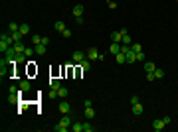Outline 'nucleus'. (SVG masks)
<instances>
[{
  "label": "nucleus",
  "instance_id": "30",
  "mask_svg": "<svg viewBox=\"0 0 178 132\" xmlns=\"http://www.w3.org/2000/svg\"><path fill=\"white\" fill-rule=\"evenodd\" d=\"M155 71H150V73H146V81H155Z\"/></svg>",
  "mask_w": 178,
  "mask_h": 132
},
{
  "label": "nucleus",
  "instance_id": "3",
  "mask_svg": "<svg viewBox=\"0 0 178 132\" xmlns=\"http://www.w3.org/2000/svg\"><path fill=\"white\" fill-rule=\"evenodd\" d=\"M164 126H166V124H164V120H162V118H155V120H152V130L160 132Z\"/></svg>",
  "mask_w": 178,
  "mask_h": 132
},
{
  "label": "nucleus",
  "instance_id": "17",
  "mask_svg": "<svg viewBox=\"0 0 178 132\" xmlns=\"http://www.w3.org/2000/svg\"><path fill=\"white\" fill-rule=\"evenodd\" d=\"M8 32H10V34H14V32H20V26H18L16 22H10V24H8Z\"/></svg>",
  "mask_w": 178,
  "mask_h": 132
},
{
  "label": "nucleus",
  "instance_id": "29",
  "mask_svg": "<svg viewBox=\"0 0 178 132\" xmlns=\"http://www.w3.org/2000/svg\"><path fill=\"white\" fill-rule=\"evenodd\" d=\"M12 38H14V42H20V38H22V34L20 32H14V34H10Z\"/></svg>",
  "mask_w": 178,
  "mask_h": 132
},
{
  "label": "nucleus",
  "instance_id": "7",
  "mask_svg": "<svg viewBox=\"0 0 178 132\" xmlns=\"http://www.w3.org/2000/svg\"><path fill=\"white\" fill-rule=\"evenodd\" d=\"M111 40L115 42V44H121V40H123V34H121V30H119V32H111Z\"/></svg>",
  "mask_w": 178,
  "mask_h": 132
},
{
  "label": "nucleus",
  "instance_id": "16",
  "mask_svg": "<svg viewBox=\"0 0 178 132\" xmlns=\"http://www.w3.org/2000/svg\"><path fill=\"white\" fill-rule=\"evenodd\" d=\"M46 47H48V45H44V44H38L36 47H34V49H36V53H38V55H44V53H46Z\"/></svg>",
  "mask_w": 178,
  "mask_h": 132
},
{
  "label": "nucleus",
  "instance_id": "12",
  "mask_svg": "<svg viewBox=\"0 0 178 132\" xmlns=\"http://www.w3.org/2000/svg\"><path fill=\"white\" fill-rule=\"evenodd\" d=\"M61 87V81H59V79H50V89H59Z\"/></svg>",
  "mask_w": 178,
  "mask_h": 132
},
{
  "label": "nucleus",
  "instance_id": "26",
  "mask_svg": "<svg viewBox=\"0 0 178 132\" xmlns=\"http://www.w3.org/2000/svg\"><path fill=\"white\" fill-rule=\"evenodd\" d=\"M32 42H34V45L42 44V36H38V34H34V36H32Z\"/></svg>",
  "mask_w": 178,
  "mask_h": 132
},
{
  "label": "nucleus",
  "instance_id": "36",
  "mask_svg": "<svg viewBox=\"0 0 178 132\" xmlns=\"http://www.w3.org/2000/svg\"><path fill=\"white\" fill-rule=\"evenodd\" d=\"M75 22H77L79 26H81V24H83V16H77V18H75Z\"/></svg>",
  "mask_w": 178,
  "mask_h": 132
},
{
  "label": "nucleus",
  "instance_id": "15",
  "mask_svg": "<svg viewBox=\"0 0 178 132\" xmlns=\"http://www.w3.org/2000/svg\"><path fill=\"white\" fill-rule=\"evenodd\" d=\"M83 114H85L87 118H93V116H95V110H93V107H85V110H83Z\"/></svg>",
  "mask_w": 178,
  "mask_h": 132
},
{
  "label": "nucleus",
  "instance_id": "18",
  "mask_svg": "<svg viewBox=\"0 0 178 132\" xmlns=\"http://www.w3.org/2000/svg\"><path fill=\"white\" fill-rule=\"evenodd\" d=\"M71 130L73 132H81L83 130V122H73V124H71Z\"/></svg>",
  "mask_w": 178,
  "mask_h": 132
},
{
  "label": "nucleus",
  "instance_id": "27",
  "mask_svg": "<svg viewBox=\"0 0 178 132\" xmlns=\"http://www.w3.org/2000/svg\"><path fill=\"white\" fill-rule=\"evenodd\" d=\"M155 77H156V79H162V77H164V71L156 67V69H155Z\"/></svg>",
  "mask_w": 178,
  "mask_h": 132
},
{
  "label": "nucleus",
  "instance_id": "14",
  "mask_svg": "<svg viewBox=\"0 0 178 132\" xmlns=\"http://www.w3.org/2000/svg\"><path fill=\"white\" fill-rule=\"evenodd\" d=\"M115 61H117V63H127V55L123 53V51H121V53H117V55H115Z\"/></svg>",
  "mask_w": 178,
  "mask_h": 132
},
{
  "label": "nucleus",
  "instance_id": "8",
  "mask_svg": "<svg viewBox=\"0 0 178 132\" xmlns=\"http://www.w3.org/2000/svg\"><path fill=\"white\" fill-rule=\"evenodd\" d=\"M109 53H113V55L121 53V44H115V42H113V44H111V47H109Z\"/></svg>",
  "mask_w": 178,
  "mask_h": 132
},
{
  "label": "nucleus",
  "instance_id": "33",
  "mask_svg": "<svg viewBox=\"0 0 178 132\" xmlns=\"http://www.w3.org/2000/svg\"><path fill=\"white\" fill-rule=\"evenodd\" d=\"M61 36H63V38H71V32H69V30H67V28H66V30L61 32Z\"/></svg>",
  "mask_w": 178,
  "mask_h": 132
},
{
  "label": "nucleus",
  "instance_id": "32",
  "mask_svg": "<svg viewBox=\"0 0 178 132\" xmlns=\"http://www.w3.org/2000/svg\"><path fill=\"white\" fill-rule=\"evenodd\" d=\"M137 61H145V53H143V51L137 53Z\"/></svg>",
  "mask_w": 178,
  "mask_h": 132
},
{
  "label": "nucleus",
  "instance_id": "4",
  "mask_svg": "<svg viewBox=\"0 0 178 132\" xmlns=\"http://www.w3.org/2000/svg\"><path fill=\"white\" fill-rule=\"evenodd\" d=\"M59 112H61V114H69V112H71V107H69L67 101H61V103H59Z\"/></svg>",
  "mask_w": 178,
  "mask_h": 132
},
{
  "label": "nucleus",
  "instance_id": "22",
  "mask_svg": "<svg viewBox=\"0 0 178 132\" xmlns=\"http://www.w3.org/2000/svg\"><path fill=\"white\" fill-rule=\"evenodd\" d=\"M155 69H156L155 63H150V61H146V63H145V71H146V73H150V71H155Z\"/></svg>",
  "mask_w": 178,
  "mask_h": 132
},
{
  "label": "nucleus",
  "instance_id": "24",
  "mask_svg": "<svg viewBox=\"0 0 178 132\" xmlns=\"http://www.w3.org/2000/svg\"><path fill=\"white\" fill-rule=\"evenodd\" d=\"M57 97L66 99V97H67V89H66V87H59V89H57Z\"/></svg>",
  "mask_w": 178,
  "mask_h": 132
},
{
  "label": "nucleus",
  "instance_id": "13",
  "mask_svg": "<svg viewBox=\"0 0 178 132\" xmlns=\"http://www.w3.org/2000/svg\"><path fill=\"white\" fill-rule=\"evenodd\" d=\"M54 28H56V32H59V34H61L63 30H66V24L61 22V20H57V22L54 24Z\"/></svg>",
  "mask_w": 178,
  "mask_h": 132
},
{
  "label": "nucleus",
  "instance_id": "1",
  "mask_svg": "<svg viewBox=\"0 0 178 132\" xmlns=\"http://www.w3.org/2000/svg\"><path fill=\"white\" fill-rule=\"evenodd\" d=\"M85 55H87L89 61H97V59H99V51H97V47H89Z\"/></svg>",
  "mask_w": 178,
  "mask_h": 132
},
{
  "label": "nucleus",
  "instance_id": "35",
  "mask_svg": "<svg viewBox=\"0 0 178 132\" xmlns=\"http://www.w3.org/2000/svg\"><path fill=\"white\" fill-rule=\"evenodd\" d=\"M162 120H164V124H170V120H172V118L166 114V116H162Z\"/></svg>",
  "mask_w": 178,
  "mask_h": 132
},
{
  "label": "nucleus",
  "instance_id": "19",
  "mask_svg": "<svg viewBox=\"0 0 178 132\" xmlns=\"http://www.w3.org/2000/svg\"><path fill=\"white\" fill-rule=\"evenodd\" d=\"M20 34H22V36H28V34H30V26H28V24H20Z\"/></svg>",
  "mask_w": 178,
  "mask_h": 132
},
{
  "label": "nucleus",
  "instance_id": "31",
  "mask_svg": "<svg viewBox=\"0 0 178 132\" xmlns=\"http://www.w3.org/2000/svg\"><path fill=\"white\" fill-rule=\"evenodd\" d=\"M34 51H36V49H32V47H26V51H24V53L28 55V57H32V55H34Z\"/></svg>",
  "mask_w": 178,
  "mask_h": 132
},
{
  "label": "nucleus",
  "instance_id": "28",
  "mask_svg": "<svg viewBox=\"0 0 178 132\" xmlns=\"http://www.w3.org/2000/svg\"><path fill=\"white\" fill-rule=\"evenodd\" d=\"M131 49H133L135 53H139V51H143V45H141V44H133V45H131Z\"/></svg>",
  "mask_w": 178,
  "mask_h": 132
},
{
  "label": "nucleus",
  "instance_id": "20",
  "mask_svg": "<svg viewBox=\"0 0 178 132\" xmlns=\"http://www.w3.org/2000/svg\"><path fill=\"white\" fill-rule=\"evenodd\" d=\"M67 128H69V126H66V124H61V122H57L56 126H54V130H56V132H66Z\"/></svg>",
  "mask_w": 178,
  "mask_h": 132
},
{
  "label": "nucleus",
  "instance_id": "9",
  "mask_svg": "<svg viewBox=\"0 0 178 132\" xmlns=\"http://www.w3.org/2000/svg\"><path fill=\"white\" fill-rule=\"evenodd\" d=\"M79 67H81V71H83V73H87L89 69H91V61H89V59H83V61L79 63Z\"/></svg>",
  "mask_w": 178,
  "mask_h": 132
},
{
  "label": "nucleus",
  "instance_id": "2",
  "mask_svg": "<svg viewBox=\"0 0 178 132\" xmlns=\"http://www.w3.org/2000/svg\"><path fill=\"white\" fill-rule=\"evenodd\" d=\"M71 59H73V61H75V63H81V61H83V59H87V55L83 53V51H79V49H75V51H73V53H71Z\"/></svg>",
  "mask_w": 178,
  "mask_h": 132
},
{
  "label": "nucleus",
  "instance_id": "34",
  "mask_svg": "<svg viewBox=\"0 0 178 132\" xmlns=\"http://www.w3.org/2000/svg\"><path fill=\"white\" fill-rule=\"evenodd\" d=\"M135 103H141V101H139V97H137V95H133V97H131V105H135Z\"/></svg>",
  "mask_w": 178,
  "mask_h": 132
},
{
  "label": "nucleus",
  "instance_id": "10",
  "mask_svg": "<svg viewBox=\"0 0 178 132\" xmlns=\"http://www.w3.org/2000/svg\"><path fill=\"white\" fill-rule=\"evenodd\" d=\"M73 16L77 18V16H83V4H75L73 6Z\"/></svg>",
  "mask_w": 178,
  "mask_h": 132
},
{
  "label": "nucleus",
  "instance_id": "6",
  "mask_svg": "<svg viewBox=\"0 0 178 132\" xmlns=\"http://www.w3.org/2000/svg\"><path fill=\"white\" fill-rule=\"evenodd\" d=\"M32 89V83L28 81V79H24V81H20V91H24V93H28Z\"/></svg>",
  "mask_w": 178,
  "mask_h": 132
},
{
  "label": "nucleus",
  "instance_id": "5",
  "mask_svg": "<svg viewBox=\"0 0 178 132\" xmlns=\"http://www.w3.org/2000/svg\"><path fill=\"white\" fill-rule=\"evenodd\" d=\"M131 110H133V114H137V116H139V114H143V105H141V103H135V105H131Z\"/></svg>",
  "mask_w": 178,
  "mask_h": 132
},
{
  "label": "nucleus",
  "instance_id": "25",
  "mask_svg": "<svg viewBox=\"0 0 178 132\" xmlns=\"http://www.w3.org/2000/svg\"><path fill=\"white\" fill-rule=\"evenodd\" d=\"M121 45H131V36H129V34H125V36H123Z\"/></svg>",
  "mask_w": 178,
  "mask_h": 132
},
{
  "label": "nucleus",
  "instance_id": "23",
  "mask_svg": "<svg viewBox=\"0 0 178 132\" xmlns=\"http://www.w3.org/2000/svg\"><path fill=\"white\" fill-rule=\"evenodd\" d=\"M61 124H66V126H71V124H73V122H71V118H69V114H63V118H61Z\"/></svg>",
  "mask_w": 178,
  "mask_h": 132
},
{
  "label": "nucleus",
  "instance_id": "11",
  "mask_svg": "<svg viewBox=\"0 0 178 132\" xmlns=\"http://www.w3.org/2000/svg\"><path fill=\"white\" fill-rule=\"evenodd\" d=\"M137 61V53H135L133 49H129L127 51V63H135Z\"/></svg>",
  "mask_w": 178,
  "mask_h": 132
},
{
  "label": "nucleus",
  "instance_id": "21",
  "mask_svg": "<svg viewBox=\"0 0 178 132\" xmlns=\"http://www.w3.org/2000/svg\"><path fill=\"white\" fill-rule=\"evenodd\" d=\"M93 130H95V126L91 122H83V132H93Z\"/></svg>",
  "mask_w": 178,
  "mask_h": 132
}]
</instances>
